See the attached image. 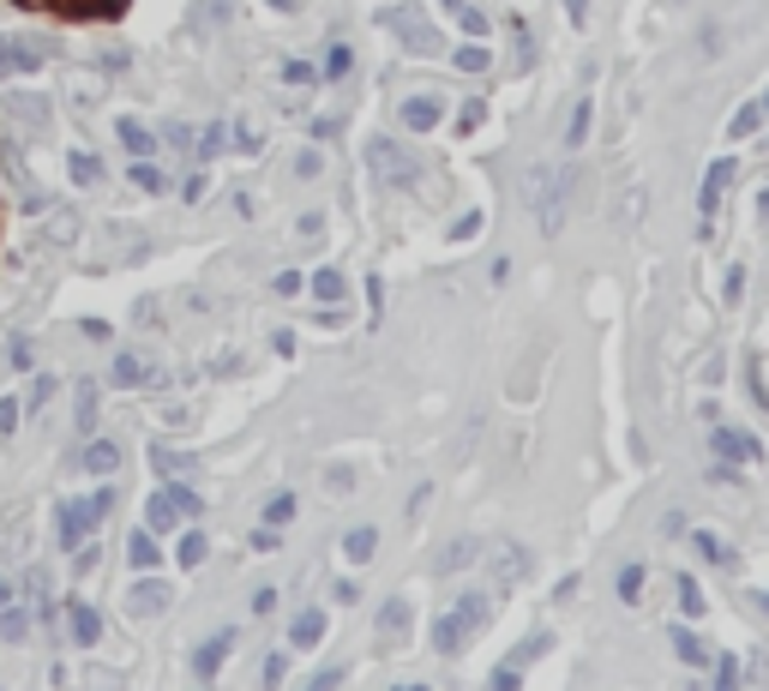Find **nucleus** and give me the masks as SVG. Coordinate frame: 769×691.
Segmentation results:
<instances>
[{"label": "nucleus", "mask_w": 769, "mask_h": 691, "mask_svg": "<svg viewBox=\"0 0 769 691\" xmlns=\"http://www.w3.org/2000/svg\"><path fill=\"white\" fill-rule=\"evenodd\" d=\"M464 31H469V36H487V12H476V7H464Z\"/></svg>", "instance_id": "nucleus-48"}, {"label": "nucleus", "mask_w": 769, "mask_h": 691, "mask_svg": "<svg viewBox=\"0 0 769 691\" xmlns=\"http://www.w3.org/2000/svg\"><path fill=\"white\" fill-rule=\"evenodd\" d=\"M7 114H12V126H24L31 138L48 133V102L43 97H7Z\"/></svg>", "instance_id": "nucleus-6"}, {"label": "nucleus", "mask_w": 769, "mask_h": 691, "mask_svg": "<svg viewBox=\"0 0 769 691\" xmlns=\"http://www.w3.org/2000/svg\"><path fill=\"white\" fill-rule=\"evenodd\" d=\"M109 7H114V0H109Z\"/></svg>", "instance_id": "nucleus-57"}, {"label": "nucleus", "mask_w": 769, "mask_h": 691, "mask_svg": "<svg viewBox=\"0 0 769 691\" xmlns=\"http://www.w3.org/2000/svg\"><path fill=\"white\" fill-rule=\"evenodd\" d=\"M469 559H476V542H452V554L433 559V571H457V566H469Z\"/></svg>", "instance_id": "nucleus-29"}, {"label": "nucleus", "mask_w": 769, "mask_h": 691, "mask_svg": "<svg viewBox=\"0 0 769 691\" xmlns=\"http://www.w3.org/2000/svg\"><path fill=\"white\" fill-rule=\"evenodd\" d=\"M91 421H97V391H91V386H79V433L91 427Z\"/></svg>", "instance_id": "nucleus-41"}, {"label": "nucleus", "mask_w": 769, "mask_h": 691, "mask_svg": "<svg viewBox=\"0 0 769 691\" xmlns=\"http://www.w3.org/2000/svg\"><path fill=\"white\" fill-rule=\"evenodd\" d=\"M48 397H55V379H36V386H31V403H24V409H31V415H36V409H43Z\"/></svg>", "instance_id": "nucleus-45"}, {"label": "nucleus", "mask_w": 769, "mask_h": 691, "mask_svg": "<svg viewBox=\"0 0 769 691\" xmlns=\"http://www.w3.org/2000/svg\"><path fill=\"white\" fill-rule=\"evenodd\" d=\"M67 632H73V644H79V649H91L102 637V613L91 608V601H67Z\"/></svg>", "instance_id": "nucleus-7"}, {"label": "nucleus", "mask_w": 769, "mask_h": 691, "mask_svg": "<svg viewBox=\"0 0 769 691\" xmlns=\"http://www.w3.org/2000/svg\"><path fill=\"white\" fill-rule=\"evenodd\" d=\"M367 157H374V175H379L384 187H415V157H403L391 138H374V145H367Z\"/></svg>", "instance_id": "nucleus-2"}, {"label": "nucleus", "mask_w": 769, "mask_h": 691, "mask_svg": "<svg viewBox=\"0 0 769 691\" xmlns=\"http://www.w3.org/2000/svg\"><path fill=\"white\" fill-rule=\"evenodd\" d=\"M277 608V590H253V613H271Z\"/></svg>", "instance_id": "nucleus-50"}, {"label": "nucleus", "mask_w": 769, "mask_h": 691, "mask_svg": "<svg viewBox=\"0 0 769 691\" xmlns=\"http://www.w3.org/2000/svg\"><path fill=\"white\" fill-rule=\"evenodd\" d=\"M679 608H686V613H703V590H698L691 578H679Z\"/></svg>", "instance_id": "nucleus-39"}, {"label": "nucleus", "mask_w": 769, "mask_h": 691, "mask_svg": "<svg viewBox=\"0 0 769 691\" xmlns=\"http://www.w3.org/2000/svg\"><path fill=\"white\" fill-rule=\"evenodd\" d=\"M637 590H644V566H625V571H620V595L637 601Z\"/></svg>", "instance_id": "nucleus-38"}, {"label": "nucleus", "mask_w": 769, "mask_h": 691, "mask_svg": "<svg viewBox=\"0 0 769 691\" xmlns=\"http://www.w3.org/2000/svg\"><path fill=\"white\" fill-rule=\"evenodd\" d=\"M114 386H138V379H145V361H138V355H114Z\"/></svg>", "instance_id": "nucleus-26"}, {"label": "nucleus", "mask_w": 769, "mask_h": 691, "mask_svg": "<svg viewBox=\"0 0 769 691\" xmlns=\"http://www.w3.org/2000/svg\"><path fill=\"white\" fill-rule=\"evenodd\" d=\"M91 523H97L91 499H85V505H60V517H55V535H60V547H79Z\"/></svg>", "instance_id": "nucleus-9"}, {"label": "nucleus", "mask_w": 769, "mask_h": 691, "mask_svg": "<svg viewBox=\"0 0 769 691\" xmlns=\"http://www.w3.org/2000/svg\"><path fill=\"white\" fill-rule=\"evenodd\" d=\"M319 169H325V157H319V151H301V157H294V175H301V181H313Z\"/></svg>", "instance_id": "nucleus-40"}, {"label": "nucleus", "mask_w": 769, "mask_h": 691, "mask_svg": "<svg viewBox=\"0 0 769 691\" xmlns=\"http://www.w3.org/2000/svg\"><path fill=\"white\" fill-rule=\"evenodd\" d=\"M758 126H764V102H746V109H739L734 121H727V133H734V138H751Z\"/></svg>", "instance_id": "nucleus-24"}, {"label": "nucleus", "mask_w": 769, "mask_h": 691, "mask_svg": "<svg viewBox=\"0 0 769 691\" xmlns=\"http://www.w3.org/2000/svg\"><path fill=\"white\" fill-rule=\"evenodd\" d=\"M43 67V43L36 36H0V79H19V73Z\"/></svg>", "instance_id": "nucleus-3"}, {"label": "nucleus", "mask_w": 769, "mask_h": 691, "mask_svg": "<svg viewBox=\"0 0 769 691\" xmlns=\"http://www.w3.org/2000/svg\"><path fill=\"white\" fill-rule=\"evenodd\" d=\"M764 114H769V97H764Z\"/></svg>", "instance_id": "nucleus-56"}, {"label": "nucleus", "mask_w": 769, "mask_h": 691, "mask_svg": "<svg viewBox=\"0 0 769 691\" xmlns=\"http://www.w3.org/2000/svg\"><path fill=\"white\" fill-rule=\"evenodd\" d=\"M229 644H235V632H216V637H204L199 649H192V680H216V668L229 661Z\"/></svg>", "instance_id": "nucleus-5"}, {"label": "nucleus", "mask_w": 769, "mask_h": 691, "mask_svg": "<svg viewBox=\"0 0 769 691\" xmlns=\"http://www.w3.org/2000/svg\"><path fill=\"white\" fill-rule=\"evenodd\" d=\"M204 554H211V542H204L199 530H187L181 535V566H204Z\"/></svg>", "instance_id": "nucleus-30"}, {"label": "nucleus", "mask_w": 769, "mask_h": 691, "mask_svg": "<svg viewBox=\"0 0 769 691\" xmlns=\"http://www.w3.org/2000/svg\"><path fill=\"white\" fill-rule=\"evenodd\" d=\"M169 499L181 505V517H199V511H204V499L192 493V488H181V481H169Z\"/></svg>", "instance_id": "nucleus-32"}, {"label": "nucleus", "mask_w": 769, "mask_h": 691, "mask_svg": "<svg viewBox=\"0 0 769 691\" xmlns=\"http://www.w3.org/2000/svg\"><path fill=\"white\" fill-rule=\"evenodd\" d=\"M126 608H133V613H163V608H169V590H163L157 578H145V583H133Z\"/></svg>", "instance_id": "nucleus-14"}, {"label": "nucleus", "mask_w": 769, "mask_h": 691, "mask_svg": "<svg viewBox=\"0 0 769 691\" xmlns=\"http://www.w3.org/2000/svg\"><path fill=\"white\" fill-rule=\"evenodd\" d=\"M145 517H151V530H175V523H181V505L169 499V488H163V493H151Z\"/></svg>", "instance_id": "nucleus-19"}, {"label": "nucleus", "mask_w": 769, "mask_h": 691, "mask_svg": "<svg viewBox=\"0 0 769 691\" xmlns=\"http://www.w3.org/2000/svg\"><path fill=\"white\" fill-rule=\"evenodd\" d=\"M126 60H133L126 48H102V73H126Z\"/></svg>", "instance_id": "nucleus-47"}, {"label": "nucleus", "mask_w": 769, "mask_h": 691, "mask_svg": "<svg viewBox=\"0 0 769 691\" xmlns=\"http://www.w3.org/2000/svg\"><path fill=\"white\" fill-rule=\"evenodd\" d=\"M691 547H698V554L710 559V566H734V547H727L715 530H691Z\"/></svg>", "instance_id": "nucleus-17"}, {"label": "nucleus", "mask_w": 769, "mask_h": 691, "mask_svg": "<svg viewBox=\"0 0 769 691\" xmlns=\"http://www.w3.org/2000/svg\"><path fill=\"white\" fill-rule=\"evenodd\" d=\"M343 554H349L355 566H367V559L379 554V530H374V523H361V530H349V535H343Z\"/></svg>", "instance_id": "nucleus-15"}, {"label": "nucleus", "mask_w": 769, "mask_h": 691, "mask_svg": "<svg viewBox=\"0 0 769 691\" xmlns=\"http://www.w3.org/2000/svg\"><path fill=\"white\" fill-rule=\"evenodd\" d=\"M517 686H523V668H511V661L493 668V691H517Z\"/></svg>", "instance_id": "nucleus-43"}, {"label": "nucleus", "mask_w": 769, "mask_h": 691, "mask_svg": "<svg viewBox=\"0 0 769 691\" xmlns=\"http://www.w3.org/2000/svg\"><path fill=\"white\" fill-rule=\"evenodd\" d=\"M19 427V397H0V433Z\"/></svg>", "instance_id": "nucleus-46"}, {"label": "nucleus", "mask_w": 769, "mask_h": 691, "mask_svg": "<svg viewBox=\"0 0 769 691\" xmlns=\"http://www.w3.org/2000/svg\"><path fill=\"white\" fill-rule=\"evenodd\" d=\"M758 204H764V216H769V187H764V193H758Z\"/></svg>", "instance_id": "nucleus-53"}, {"label": "nucleus", "mask_w": 769, "mask_h": 691, "mask_svg": "<svg viewBox=\"0 0 769 691\" xmlns=\"http://www.w3.org/2000/svg\"><path fill=\"white\" fill-rule=\"evenodd\" d=\"M67 175H73L79 187H97V181H102V163L91 157V151H73V157H67Z\"/></svg>", "instance_id": "nucleus-22"}, {"label": "nucleus", "mask_w": 769, "mask_h": 691, "mask_svg": "<svg viewBox=\"0 0 769 691\" xmlns=\"http://www.w3.org/2000/svg\"><path fill=\"white\" fill-rule=\"evenodd\" d=\"M589 114H595V102H577L571 121H566V145H583L589 138Z\"/></svg>", "instance_id": "nucleus-27"}, {"label": "nucleus", "mask_w": 769, "mask_h": 691, "mask_svg": "<svg viewBox=\"0 0 769 691\" xmlns=\"http://www.w3.org/2000/svg\"><path fill=\"white\" fill-rule=\"evenodd\" d=\"M271 7H277V12H289V7H294V0H271Z\"/></svg>", "instance_id": "nucleus-54"}, {"label": "nucleus", "mask_w": 769, "mask_h": 691, "mask_svg": "<svg viewBox=\"0 0 769 691\" xmlns=\"http://www.w3.org/2000/svg\"><path fill=\"white\" fill-rule=\"evenodd\" d=\"M523 571H530V554H523V547L499 554V578H523Z\"/></svg>", "instance_id": "nucleus-35"}, {"label": "nucleus", "mask_w": 769, "mask_h": 691, "mask_svg": "<svg viewBox=\"0 0 769 691\" xmlns=\"http://www.w3.org/2000/svg\"><path fill=\"white\" fill-rule=\"evenodd\" d=\"M313 296H319V301H343V271H337V265L313 271Z\"/></svg>", "instance_id": "nucleus-25"}, {"label": "nucleus", "mask_w": 769, "mask_h": 691, "mask_svg": "<svg viewBox=\"0 0 769 691\" xmlns=\"http://www.w3.org/2000/svg\"><path fill=\"white\" fill-rule=\"evenodd\" d=\"M133 181L145 187V193H163V175L151 169V163H133Z\"/></svg>", "instance_id": "nucleus-42"}, {"label": "nucleus", "mask_w": 769, "mask_h": 691, "mask_svg": "<svg viewBox=\"0 0 769 691\" xmlns=\"http://www.w3.org/2000/svg\"><path fill=\"white\" fill-rule=\"evenodd\" d=\"M294 517V493H277L271 505H265V523H289Z\"/></svg>", "instance_id": "nucleus-36"}, {"label": "nucleus", "mask_w": 769, "mask_h": 691, "mask_svg": "<svg viewBox=\"0 0 769 691\" xmlns=\"http://www.w3.org/2000/svg\"><path fill=\"white\" fill-rule=\"evenodd\" d=\"M739 296H746V271L734 265V271H727V301H739Z\"/></svg>", "instance_id": "nucleus-49"}, {"label": "nucleus", "mask_w": 769, "mask_h": 691, "mask_svg": "<svg viewBox=\"0 0 769 691\" xmlns=\"http://www.w3.org/2000/svg\"><path fill=\"white\" fill-rule=\"evenodd\" d=\"M457 73H487V48H481V43L457 48Z\"/></svg>", "instance_id": "nucleus-34"}, {"label": "nucleus", "mask_w": 769, "mask_h": 691, "mask_svg": "<svg viewBox=\"0 0 769 691\" xmlns=\"http://www.w3.org/2000/svg\"><path fill=\"white\" fill-rule=\"evenodd\" d=\"M445 7H464V0H445Z\"/></svg>", "instance_id": "nucleus-55"}, {"label": "nucleus", "mask_w": 769, "mask_h": 691, "mask_svg": "<svg viewBox=\"0 0 769 691\" xmlns=\"http://www.w3.org/2000/svg\"><path fill=\"white\" fill-rule=\"evenodd\" d=\"M319 637H325V613H319V608H301V613L289 620V644H294V649H313Z\"/></svg>", "instance_id": "nucleus-12"}, {"label": "nucleus", "mask_w": 769, "mask_h": 691, "mask_svg": "<svg viewBox=\"0 0 769 691\" xmlns=\"http://www.w3.org/2000/svg\"><path fill=\"white\" fill-rule=\"evenodd\" d=\"M349 67H355V60H349V48H331V55H325V79H331V85H343V79H349Z\"/></svg>", "instance_id": "nucleus-31"}, {"label": "nucleus", "mask_w": 769, "mask_h": 691, "mask_svg": "<svg viewBox=\"0 0 769 691\" xmlns=\"http://www.w3.org/2000/svg\"><path fill=\"white\" fill-rule=\"evenodd\" d=\"M114 133H121V145L133 151V157H145V151H151V133L133 121V114H121V126H114Z\"/></svg>", "instance_id": "nucleus-23"}, {"label": "nucleus", "mask_w": 769, "mask_h": 691, "mask_svg": "<svg viewBox=\"0 0 769 691\" xmlns=\"http://www.w3.org/2000/svg\"><path fill=\"white\" fill-rule=\"evenodd\" d=\"M403 121L415 126V133H427V126L439 121V97H427V91H421V97H409V102H403Z\"/></svg>", "instance_id": "nucleus-18"}, {"label": "nucleus", "mask_w": 769, "mask_h": 691, "mask_svg": "<svg viewBox=\"0 0 769 691\" xmlns=\"http://www.w3.org/2000/svg\"><path fill=\"white\" fill-rule=\"evenodd\" d=\"M216 151H223V126H204L199 133V163H211Z\"/></svg>", "instance_id": "nucleus-37"}, {"label": "nucleus", "mask_w": 769, "mask_h": 691, "mask_svg": "<svg viewBox=\"0 0 769 691\" xmlns=\"http://www.w3.org/2000/svg\"><path fill=\"white\" fill-rule=\"evenodd\" d=\"M403 632H409V595H384V608H379V644L397 649V644H403Z\"/></svg>", "instance_id": "nucleus-8"}, {"label": "nucleus", "mask_w": 769, "mask_h": 691, "mask_svg": "<svg viewBox=\"0 0 769 691\" xmlns=\"http://www.w3.org/2000/svg\"><path fill=\"white\" fill-rule=\"evenodd\" d=\"M283 79L289 85H313V60H283Z\"/></svg>", "instance_id": "nucleus-44"}, {"label": "nucleus", "mask_w": 769, "mask_h": 691, "mask_svg": "<svg viewBox=\"0 0 769 691\" xmlns=\"http://www.w3.org/2000/svg\"><path fill=\"white\" fill-rule=\"evenodd\" d=\"M710 445H715V452H722V457H727V464H758V457H764V445H758V439H751V433H746V427H722V421H715V433H710Z\"/></svg>", "instance_id": "nucleus-4"}, {"label": "nucleus", "mask_w": 769, "mask_h": 691, "mask_svg": "<svg viewBox=\"0 0 769 691\" xmlns=\"http://www.w3.org/2000/svg\"><path fill=\"white\" fill-rule=\"evenodd\" d=\"M151 469H157V476H181V469H192V452H175V445H151Z\"/></svg>", "instance_id": "nucleus-20"}, {"label": "nucleus", "mask_w": 769, "mask_h": 691, "mask_svg": "<svg viewBox=\"0 0 769 691\" xmlns=\"http://www.w3.org/2000/svg\"><path fill=\"white\" fill-rule=\"evenodd\" d=\"M31 361H36V355H31V337H12V343H7V367H12V374H24Z\"/></svg>", "instance_id": "nucleus-33"}, {"label": "nucleus", "mask_w": 769, "mask_h": 691, "mask_svg": "<svg viewBox=\"0 0 769 691\" xmlns=\"http://www.w3.org/2000/svg\"><path fill=\"white\" fill-rule=\"evenodd\" d=\"M673 656L686 661V668H710V644H703L691 625H673Z\"/></svg>", "instance_id": "nucleus-13"}, {"label": "nucleus", "mask_w": 769, "mask_h": 691, "mask_svg": "<svg viewBox=\"0 0 769 691\" xmlns=\"http://www.w3.org/2000/svg\"><path fill=\"white\" fill-rule=\"evenodd\" d=\"M7 601H12V583H7V578H0V608H7Z\"/></svg>", "instance_id": "nucleus-51"}, {"label": "nucleus", "mask_w": 769, "mask_h": 691, "mask_svg": "<svg viewBox=\"0 0 769 691\" xmlns=\"http://www.w3.org/2000/svg\"><path fill=\"white\" fill-rule=\"evenodd\" d=\"M481 620H487V595L481 590H464V595H457V608L433 625V649H439V656H457V649L481 632Z\"/></svg>", "instance_id": "nucleus-1"}, {"label": "nucleus", "mask_w": 769, "mask_h": 691, "mask_svg": "<svg viewBox=\"0 0 769 691\" xmlns=\"http://www.w3.org/2000/svg\"><path fill=\"white\" fill-rule=\"evenodd\" d=\"M751 601H758V608H764V613H769V590H758V595H751Z\"/></svg>", "instance_id": "nucleus-52"}, {"label": "nucleus", "mask_w": 769, "mask_h": 691, "mask_svg": "<svg viewBox=\"0 0 769 691\" xmlns=\"http://www.w3.org/2000/svg\"><path fill=\"white\" fill-rule=\"evenodd\" d=\"M126 559H133L138 571H157L163 566V547H157V530H145V535H133L126 542Z\"/></svg>", "instance_id": "nucleus-16"}, {"label": "nucleus", "mask_w": 769, "mask_h": 691, "mask_svg": "<svg viewBox=\"0 0 769 691\" xmlns=\"http://www.w3.org/2000/svg\"><path fill=\"white\" fill-rule=\"evenodd\" d=\"M79 464L91 469V476L109 481V476H121V445H114V439H97V445H85V457H79Z\"/></svg>", "instance_id": "nucleus-11"}, {"label": "nucleus", "mask_w": 769, "mask_h": 691, "mask_svg": "<svg viewBox=\"0 0 769 691\" xmlns=\"http://www.w3.org/2000/svg\"><path fill=\"white\" fill-rule=\"evenodd\" d=\"M0 637H7V644H24V637H31V613L7 601V608H0Z\"/></svg>", "instance_id": "nucleus-21"}, {"label": "nucleus", "mask_w": 769, "mask_h": 691, "mask_svg": "<svg viewBox=\"0 0 769 691\" xmlns=\"http://www.w3.org/2000/svg\"><path fill=\"white\" fill-rule=\"evenodd\" d=\"M727 181H734V163L715 157V163H710V175H703V187H698V211H703V216H715V199H722V187H727Z\"/></svg>", "instance_id": "nucleus-10"}, {"label": "nucleus", "mask_w": 769, "mask_h": 691, "mask_svg": "<svg viewBox=\"0 0 769 691\" xmlns=\"http://www.w3.org/2000/svg\"><path fill=\"white\" fill-rule=\"evenodd\" d=\"M547 644H554V637H547V632H530V637H523V644H517V661H511V668H530L535 656H547Z\"/></svg>", "instance_id": "nucleus-28"}]
</instances>
